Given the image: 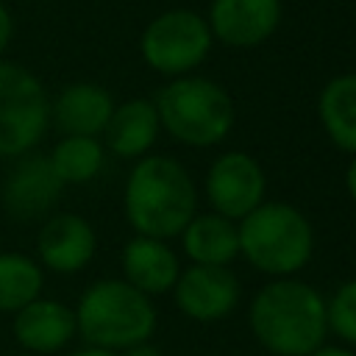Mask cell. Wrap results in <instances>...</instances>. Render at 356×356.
<instances>
[{
	"label": "cell",
	"instance_id": "cell-1",
	"mask_svg": "<svg viewBox=\"0 0 356 356\" xmlns=\"http://www.w3.org/2000/svg\"><path fill=\"white\" fill-rule=\"evenodd\" d=\"M125 214L142 236L181 234L195 217V186L186 170L167 156L142 159L125 186Z\"/></svg>",
	"mask_w": 356,
	"mask_h": 356
},
{
	"label": "cell",
	"instance_id": "cell-2",
	"mask_svg": "<svg viewBox=\"0 0 356 356\" xmlns=\"http://www.w3.org/2000/svg\"><path fill=\"white\" fill-rule=\"evenodd\" d=\"M250 325L270 350L281 356H306L320 348L328 317L317 289L300 281H275L256 295Z\"/></svg>",
	"mask_w": 356,
	"mask_h": 356
},
{
	"label": "cell",
	"instance_id": "cell-3",
	"mask_svg": "<svg viewBox=\"0 0 356 356\" xmlns=\"http://www.w3.org/2000/svg\"><path fill=\"white\" fill-rule=\"evenodd\" d=\"M75 325L95 348H131L153 334L156 312L147 295L128 281H97L83 292Z\"/></svg>",
	"mask_w": 356,
	"mask_h": 356
},
{
	"label": "cell",
	"instance_id": "cell-4",
	"mask_svg": "<svg viewBox=\"0 0 356 356\" xmlns=\"http://www.w3.org/2000/svg\"><path fill=\"white\" fill-rule=\"evenodd\" d=\"M239 250L253 267L284 275L300 270L312 256V228L306 217L284 203H259L239 228Z\"/></svg>",
	"mask_w": 356,
	"mask_h": 356
},
{
	"label": "cell",
	"instance_id": "cell-5",
	"mask_svg": "<svg viewBox=\"0 0 356 356\" xmlns=\"http://www.w3.org/2000/svg\"><path fill=\"white\" fill-rule=\"evenodd\" d=\"M156 114L164 128L186 145H214L234 122L228 95L203 78H181L164 86Z\"/></svg>",
	"mask_w": 356,
	"mask_h": 356
},
{
	"label": "cell",
	"instance_id": "cell-6",
	"mask_svg": "<svg viewBox=\"0 0 356 356\" xmlns=\"http://www.w3.org/2000/svg\"><path fill=\"white\" fill-rule=\"evenodd\" d=\"M50 100L39 78L19 64L0 61V159L28 153L47 131Z\"/></svg>",
	"mask_w": 356,
	"mask_h": 356
},
{
	"label": "cell",
	"instance_id": "cell-7",
	"mask_svg": "<svg viewBox=\"0 0 356 356\" xmlns=\"http://www.w3.org/2000/svg\"><path fill=\"white\" fill-rule=\"evenodd\" d=\"M209 50V28L192 11H167L142 36V53L159 72H184Z\"/></svg>",
	"mask_w": 356,
	"mask_h": 356
},
{
	"label": "cell",
	"instance_id": "cell-8",
	"mask_svg": "<svg viewBox=\"0 0 356 356\" xmlns=\"http://www.w3.org/2000/svg\"><path fill=\"white\" fill-rule=\"evenodd\" d=\"M206 192L220 217H245L264 197V172L250 156L225 153L211 164Z\"/></svg>",
	"mask_w": 356,
	"mask_h": 356
},
{
	"label": "cell",
	"instance_id": "cell-9",
	"mask_svg": "<svg viewBox=\"0 0 356 356\" xmlns=\"http://www.w3.org/2000/svg\"><path fill=\"white\" fill-rule=\"evenodd\" d=\"M175 300L184 314L195 320L225 317L239 300V284L231 270L222 264H197L189 267L178 281Z\"/></svg>",
	"mask_w": 356,
	"mask_h": 356
},
{
	"label": "cell",
	"instance_id": "cell-10",
	"mask_svg": "<svg viewBox=\"0 0 356 356\" xmlns=\"http://www.w3.org/2000/svg\"><path fill=\"white\" fill-rule=\"evenodd\" d=\"M61 181L50 167V159L44 156H28L22 159L6 178L3 186V200L8 214H14L17 220H31L44 214L53 200L61 192Z\"/></svg>",
	"mask_w": 356,
	"mask_h": 356
},
{
	"label": "cell",
	"instance_id": "cell-11",
	"mask_svg": "<svg viewBox=\"0 0 356 356\" xmlns=\"http://www.w3.org/2000/svg\"><path fill=\"white\" fill-rule=\"evenodd\" d=\"M36 248L50 270L75 273L95 253V231L78 214H56L42 225Z\"/></svg>",
	"mask_w": 356,
	"mask_h": 356
},
{
	"label": "cell",
	"instance_id": "cell-12",
	"mask_svg": "<svg viewBox=\"0 0 356 356\" xmlns=\"http://www.w3.org/2000/svg\"><path fill=\"white\" fill-rule=\"evenodd\" d=\"M75 312L56 300H31L14 317V337L22 348L36 353H53L64 348L75 334Z\"/></svg>",
	"mask_w": 356,
	"mask_h": 356
},
{
	"label": "cell",
	"instance_id": "cell-13",
	"mask_svg": "<svg viewBox=\"0 0 356 356\" xmlns=\"http://www.w3.org/2000/svg\"><path fill=\"white\" fill-rule=\"evenodd\" d=\"M278 22V0H214L211 25L228 44H256L273 33Z\"/></svg>",
	"mask_w": 356,
	"mask_h": 356
},
{
	"label": "cell",
	"instance_id": "cell-14",
	"mask_svg": "<svg viewBox=\"0 0 356 356\" xmlns=\"http://www.w3.org/2000/svg\"><path fill=\"white\" fill-rule=\"evenodd\" d=\"M50 111L56 114V125L67 136H95L106 131L114 106L106 89L95 83H72L58 95Z\"/></svg>",
	"mask_w": 356,
	"mask_h": 356
},
{
	"label": "cell",
	"instance_id": "cell-15",
	"mask_svg": "<svg viewBox=\"0 0 356 356\" xmlns=\"http://www.w3.org/2000/svg\"><path fill=\"white\" fill-rule=\"evenodd\" d=\"M122 270L128 284L139 292H167L178 281V259L175 253L161 245V239L139 236L131 239L122 250Z\"/></svg>",
	"mask_w": 356,
	"mask_h": 356
},
{
	"label": "cell",
	"instance_id": "cell-16",
	"mask_svg": "<svg viewBox=\"0 0 356 356\" xmlns=\"http://www.w3.org/2000/svg\"><path fill=\"white\" fill-rule=\"evenodd\" d=\"M156 131H159L156 106L147 100H128L111 111L106 122V142L117 156L131 159L153 145Z\"/></svg>",
	"mask_w": 356,
	"mask_h": 356
},
{
	"label": "cell",
	"instance_id": "cell-17",
	"mask_svg": "<svg viewBox=\"0 0 356 356\" xmlns=\"http://www.w3.org/2000/svg\"><path fill=\"white\" fill-rule=\"evenodd\" d=\"M184 245L197 264H225L239 250V231L220 214H200L184 228Z\"/></svg>",
	"mask_w": 356,
	"mask_h": 356
},
{
	"label": "cell",
	"instance_id": "cell-18",
	"mask_svg": "<svg viewBox=\"0 0 356 356\" xmlns=\"http://www.w3.org/2000/svg\"><path fill=\"white\" fill-rule=\"evenodd\" d=\"M320 117L328 136L342 150L356 153V75L334 78L323 89Z\"/></svg>",
	"mask_w": 356,
	"mask_h": 356
},
{
	"label": "cell",
	"instance_id": "cell-19",
	"mask_svg": "<svg viewBox=\"0 0 356 356\" xmlns=\"http://www.w3.org/2000/svg\"><path fill=\"white\" fill-rule=\"evenodd\" d=\"M103 164V147L95 136H67L50 153V167L61 184H86Z\"/></svg>",
	"mask_w": 356,
	"mask_h": 356
},
{
	"label": "cell",
	"instance_id": "cell-20",
	"mask_svg": "<svg viewBox=\"0 0 356 356\" xmlns=\"http://www.w3.org/2000/svg\"><path fill=\"white\" fill-rule=\"evenodd\" d=\"M42 270L22 253H0V312H19L36 300Z\"/></svg>",
	"mask_w": 356,
	"mask_h": 356
},
{
	"label": "cell",
	"instance_id": "cell-21",
	"mask_svg": "<svg viewBox=\"0 0 356 356\" xmlns=\"http://www.w3.org/2000/svg\"><path fill=\"white\" fill-rule=\"evenodd\" d=\"M328 325L348 342H356V281H348L337 289L331 306L325 309Z\"/></svg>",
	"mask_w": 356,
	"mask_h": 356
},
{
	"label": "cell",
	"instance_id": "cell-22",
	"mask_svg": "<svg viewBox=\"0 0 356 356\" xmlns=\"http://www.w3.org/2000/svg\"><path fill=\"white\" fill-rule=\"evenodd\" d=\"M11 14L6 11V6L0 3V53L8 47V42H11Z\"/></svg>",
	"mask_w": 356,
	"mask_h": 356
},
{
	"label": "cell",
	"instance_id": "cell-23",
	"mask_svg": "<svg viewBox=\"0 0 356 356\" xmlns=\"http://www.w3.org/2000/svg\"><path fill=\"white\" fill-rule=\"evenodd\" d=\"M125 356H159V350L150 348V345H145V342H139V345H131Z\"/></svg>",
	"mask_w": 356,
	"mask_h": 356
},
{
	"label": "cell",
	"instance_id": "cell-24",
	"mask_svg": "<svg viewBox=\"0 0 356 356\" xmlns=\"http://www.w3.org/2000/svg\"><path fill=\"white\" fill-rule=\"evenodd\" d=\"M348 189H350V195H353V200H356V159H353L350 167H348Z\"/></svg>",
	"mask_w": 356,
	"mask_h": 356
},
{
	"label": "cell",
	"instance_id": "cell-25",
	"mask_svg": "<svg viewBox=\"0 0 356 356\" xmlns=\"http://www.w3.org/2000/svg\"><path fill=\"white\" fill-rule=\"evenodd\" d=\"M312 356H353V353H348L342 348H323V350H314Z\"/></svg>",
	"mask_w": 356,
	"mask_h": 356
},
{
	"label": "cell",
	"instance_id": "cell-26",
	"mask_svg": "<svg viewBox=\"0 0 356 356\" xmlns=\"http://www.w3.org/2000/svg\"><path fill=\"white\" fill-rule=\"evenodd\" d=\"M72 356H114V353L106 350V348H86V350H78V353H72Z\"/></svg>",
	"mask_w": 356,
	"mask_h": 356
}]
</instances>
